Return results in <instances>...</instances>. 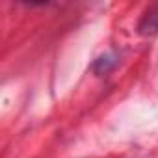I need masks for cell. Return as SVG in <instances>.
I'll use <instances>...</instances> for the list:
<instances>
[{
  "mask_svg": "<svg viewBox=\"0 0 158 158\" xmlns=\"http://www.w3.org/2000/svg\"><path fill=\"white\" fill-rule=\"evenodd\" d=\"M138 30H139V34H143V35H152V34L158 32V4L151 6V8L143 13L141 21H139V24H138Z\"/></svg>",
  "mask_w": 158,
  "mask_h": 158,
  "instance_id": "obj_1",
  "label": "cell"
},
{
  "mask_svg": "<svg viewBox=\"0 0 158 158\" xmlns=\"http://www.w3.org/2000/svg\"><path fill=\"white\" fill-rule=\"evenodd\" d=\"M115 63H117L115 56H114V54H106V56H101V58L93 63V71H95L97 74H106V73H110V71L115 67Z\"/></svg>",
  "mask_w": 158,
  "mask_h": 158,
  "instance_id": "obj_2",
  "label": "cell"
}]
</instances>
